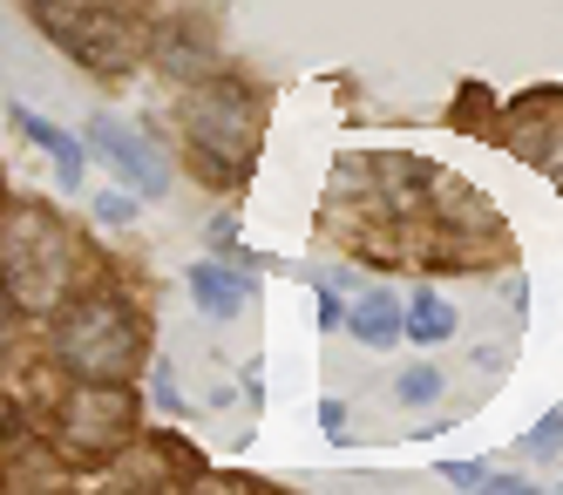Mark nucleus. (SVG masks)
Segmentation results:
<instances>
[{"label":"nucleus","instance_id":"nucleus-1","mask_svg":"<svg viewBox=\"0 0 563 495\" xmlns=\"http://www.w3.org/2000/svg\"><path fill=\"white\" fill-rule=\"evenodd\" d=\"M0 285H8V299L27 306V312H48L68 299L75 285V238L68 224H55L48 211H14L0 224Z\"/></svg>","mask_w":563,"mask_h":495},{"label":"nucleus","instance_id":"nucleus-2","mask_svg":"<svg viewBox=\"0 0 563 495\" xmlns=\"http://www.w3.org/2000/svg\"><path fill=\"white\" fill-rule=\"evenodd\" d=\"M62 360L75 381H130L143 360V319L115 293L75 299L62 312Z\"/></svg>","mask_w":563,"mask_h":495},{"label":"nucleus","instance_id":"nucleus-3","mask_svg":"<svg viewBox=\"0 0 563 495\" xmlns=\"http://www.w3.org/2000/svg\"><path fill=\"white\" fill-rule=\"evenodd\" d=\"M252 130H258V102L238 89V81H218L190 102V150L205 163V177L231 184L252 156Z\"/></svg>","mask_w":563,"mask_h":495},{"label":"nucleus","instance_id":"nucleus-4","mask_svg":"<svg viewBox=\"0 0 563 495\" xmlns=\"http://www.w3.org/2000/svg\"><path fill=\"white\" fill-rule=\"evenodd\" d=\"M115 8H123V0H34V14L48 21V34L62 48L89 55L102 68H115V55H123V21H115Z\"/></svg>","mask_w":563,"mask_h":495},{"label":"nucleus","instance_id":"nucleus-5","mask_svg":"<svg viewBox=\"0 0 563 495\" xmlns=\"http://www.w3.org/2000/svg\"><path fill=\"white\" fill-rule=\"evenodd\" d=\"M89 143L115 163V177H123L136 197H164L170 170H164V156H156V143L143 130H130V122H115V116H96L89 122Z\"/></svg>","mask_w":563,"mask_h":495},{"label":"nucleus","instance_id":"nucleus-6","mask_svg":"<svg viewBox=\"0 0 563 495\" xmlns=\"http://www.w3.org/2000/svg\"><path fill=\"white\" fill-rule=\"evenodd\" d=\"M190 299L211 319H231V312H245V278L224 265H190Z\"/></svg>","mask_w":563,"mask_h":495},{"label":"nucleus","instance_id":"nucleus-7","mask_svg":"<svg viewBox=\"0 0 563 495\" xmlns=\"http://www.w3.org/2000/svg\"><path fill=\"white\" fill-rule=\"evenodd\" d=\"M346 326H353L360 346H394V340H400V306H394L387 293H367V299L346 312Z\"/></svg>","mask_w":563,"mask_h":495},{"label":"nucleus","instance_id":"nucleus-8","mask_svg":"<svg viewBox=\"0 0 563 495\" xmlns=\"http://www.w3.org/2000/svg\"><path fill=\"white\" fill-rule=\"evenodd\" d=\"M14 122H21V136H34V143H42V150L62 163V184H82V163H89V156H82V143L62 136L48 116H27V109H14Z\"/></svg>","mask_w":563,"mask_h":495},{"label":"nucleus","instance_id":"nucleus-9","mask_svg":"<svg viewBox=\"0 0 563 495\" xmlns=\"http://www.w3.org/2000/svg\"><path fill=\"white\" fill-rule=\"evenodd\" d=\"M400 326H408V340L441 346V340L455 333V312H449V299H441V293H415V299H408V312H400Z\"/></svg>","mask_w":563,"mask_h":495},{"label":"nucleus","instance_id":"nucleus-10","mask_svg":"<svg viewBox=\"0 0 563 495\" xmlns=\"http://www.w3.org/2000/svg\"><path fill=\"white\" fill-rule=\"evenodd\" d=\"M394 394H400V407H428L441 394V374H434V366H415V374L394 381Z\"/></svg>","mask_w":563,"mask_h":495},{"label":"nucleus","instance_id":"nucleus-11","mask_svg":"<svg viewBox=\"0 0 563 495\" xmlns=\"http://www.w3.org/2000/svg\"><path fill=\"white\" fill-rule=\"evenodd\" d=\"M96 218H102V224H130V218H136V197H102Z\"/></svg>","mask_w":563,"mask_h":495},{"label":"nucleus","instance_id":"nucleus-12","mask_svg":"<svg viewBox=\"0 0 563 495\" xmlns=\"http://www.w3.org/2000/svg\"><path fill=\"white\" fill-rule=\"evenodd\" d=\"M441 475H449V482H462V488H482V482H489V469H482V462H449Z\"/></svg>","mask_w":563,"mask_h":495},{"label":"nucleus","instance_id":"nucleus-13","mask_svg":"<svg viewBox=\"0 0 563 495\" xmlns=\"http://www.w3.org/2000/svg\"><path fill=\"white\" fill-rule=\"evenodd\" d=\"M556 441H563V407H556V415H550V421H543L537 435H530V448H537V455H550Z\"/></svg>","mask_w":563,"mask_h":495},{"label":"nucleus","instance_id":"nucleus-14","mask_svg":"<svg viewBox=\"0 0 563 495\" xmlns=\"http://www.w3.org/2000/svg\"><path fill=\"white\" fill-rule=\"evenodd\" d=\"M319 421H327V435L340 441V435H346V407H340V400H327V407H319Z\"/></svg>","mask_w":563,"mask_h":495},{"label":"nucleus","instance_id":"nucleus-15","mask_svg":"<svg viewBox=\"0 0 563 495\" xmlns=\"http://www.w3.org/2000/svg\"><path fill=\"white\" fill-rule=\"evenodd\" d=\"M8 312H14V299H8V285H0V333H8Z\"/></svg>","mask_w":563,"mask_h":495}]
</instances>
